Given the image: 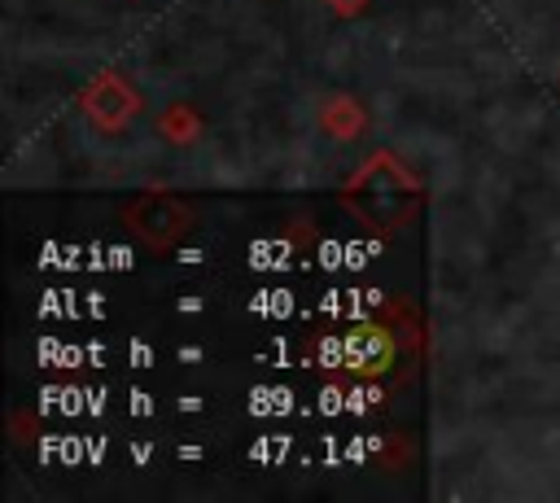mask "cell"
Here are the masks:
<instances>
[{
	"mask_svg": "<svg viewBox=\"0 0 560 503\" xmlns=\"http://www.w3.org/2000/svg\"><path fill=\"white\" fill-rule=\"evenodd\" d=\"M158 131H162V140H171V144H197L201 131H206V122H201V114H197L192 105L175 101V105H166V109L158 114Z\"/></svg>",
	"mask_w": 560,
	"mask_h": 503,
	"instance_id": "6",
	"label": "cell"
},
{
	"mask_svg": "<svg viewBox=\"0 0 560 503\" xmlns=\"http://www.w3.org/2000/svg\"><path fill=\"white\" fill-rule=\"evenodd\" d=\"M332 13H341V17H354V13H363L368 9V0H324Z\"/></svg>",
	"mask_w": 560,
	"mask_h": 503,
	"instance_id": "7",
	"label": "cell"
},
{
	"mask_svg": "<svg viewBox=\"0 0 560 503\" xmlns=\"http://www.w3.org/2000/svg\"><path fill=\"white\" fill-rule=\"evenodd\" d=\"M118 219H122V227H127L144 249H153V254L175 249V245L192 232V223H197L192 206H188L184 197L166 192V188H149V192L131 197V201L118 210Z\"/></svg>",
	"mask_w": 560,
	"mask_h": 503,
	"instance_id": "2",
	"label": "cell"
},
{
	"mask_svg": "<svg viewBox=\"0 0 560 503\" xmlns=\"http://www.w3.org/2000/svg\"><path fill=\"white\" fill-rule=\"evenodd\" d=\"M319 127L332 140H359L368 131V114L350 92H332L319 101Z\"/></svg>",
	"mask_w": 560,
	"mask_h": 503,
	"instance_id": "5",
	"label": "cell"
},
{
	"mask_svg": "<svg viewBox=\"0 0 560 503\" xmlns=\"http://www.w3.org/2000/svg\"><path fill=\"white\" fill-rule=\"evenodd\" d=\"M341 206L376 236H394L424 210V179L394 153L376 149L341 184Z\"/></svg>",
	"mask_w": 560,
	"mask_h": 503,
	"instance_id": "1",
	"label": "cell"
},
{
	"mask_svg": "<svg viewBox=\"0 0 560 503\" xmlns=\"http://www.w3.org/2000/svg\"><path fill=\"white\" fill-rule=\"evenodd\" d=\"M556 79H560V70H556Z\"/></svg>",
	"mask_w": 560,
	"mask_h": 503,
	"instance_id": "8",
	"label": "cell"
},
{
	"mask_svg": "<svg viewBox=\"0 0 560 503\" xmlns=\"http://www.w3.org/2000/svg\"><path fill=\"white\" fill-rule=\"evenodd\" d=\"M398 359V341H394V328L381 324V319H363L346 332L341 341V363L350 376H363V381H376L394 367Z\"/></svg>",
	"mask_w": 560,
	"mask_h": 503,
	"instance_id": "4",
	"label": "cell"
},
{
	"mask_svg": "<svg viewBox=\"0 0 560 503\" xmlns=\"http://www.w3.org/2000/svg\"><path fill=\"white\" fill-rule=\"evenodd\" d=\"M144 109V96L136 92V83L118 70H101L88 79V87L79 92V114L96 127V131H122L136 114Z\"/></svg>",
	"mask_w": 560,
	"mask_h": 503,
	"instance_id": "3",
	"label": "cell"
}]
</instances>
